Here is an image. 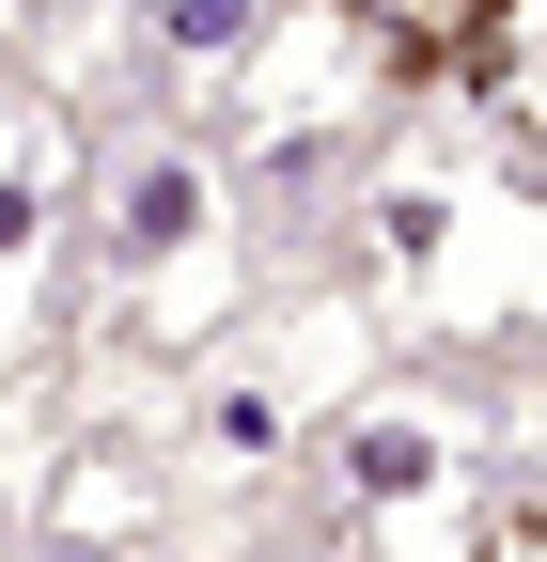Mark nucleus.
I'll list each match as a JSON object with an SVG mask.
<instances>
[{"label": "nucleus", "mask_w": 547, "mask_h": 562, "mask_svg": "<svg viewBox=\"0 0 547 562\" xmlns=\"http://www.w3.org/2000/svg\"><path fill=\"white\" fill-rule=\"evenodd\" d=\"M328 469V531L345 562H469L485 547V453H469V422L438 391H376L313 438Z\"/></svg>", "instance_id": "obj_1"}, {"label": "nucleus", "mask_w": 547, "mask_h": 562, "mask_svg": "<svg viewBox=\"0 0 547 562\" xmlns=\"http://www.w3.org/2000/svg\"><path fill=\"white\" fill-rule=\"evenodd\" d=\"M235 297V203L188 140H125L110 157V203H94V313L142 328V344H188L203 313Z\"/></svg>", "instance_id": "obj_2"}, {"label": "nucleus", "mask_w": 547, "mask_h": 562, "mask_svg": "<svg viewBox=\"0 0 547 562\" xmlns=\"http://www.w3.org/2000/svg\"><path fill=\"white\" fill-rule=\"evenodd\" d=\"M47 266H63V140L32 94H0V360L47 328Z\"/></svg>", "instance_id": "obj_3"}, {"label": "nucleus", "mask_w": 547, "mask_h": 562, "mask_svg": "<svg viewBox=\"0 0 547 562\" xmlns=\"http://www.w3.org/2000/svg\"><path fill=\"white\" fill-rule=\"evenodd\" d=\"M469 94H485V125L501 140H532V79H547V32H532V0H485V32H469V63H454Z\"/></svg>", "instance_id": "obj_4"}, {"label": "nucleus", "mask_w": 547, "mask_h": 562, "mask_svg": "<svg viewBox=\"0 0 547 562\" xmlns=\"http://www.w3.org/2000/svg\"><path fill=\"white\" fill-rule=\"evenodd\" d=\"M345 16L376 32V63H391V79H454V63H469V32H485V0H345Z\"/></svg>", "instance_id": "obj_5"}, {"label": "nucleus", "mask_w": 547, "mask_h": 562, "mask_svg": "<svg viewBox=\"0 0 547 562\" xmlns=\"http://www.w3.org/2000/svg\"><path fill=\"white\" fill-rule=\"evenodd\" d=\"M250 32H266V0H157V47L188 63V79H235Z\"/></svg>", "instance_id": "obj_6"}, {"label": "nucleus", "mask_w": 547, "mask_h": 562, "mask_svg": "<svg viewBox=\"0 0 547 562\" xmlns=\"http://www.w3.org/2000/svg\"><path fill=\"white\" fill-rule=\"evenodd\" d=\"M203 438H220V453L250 469V453H282V406H266V391L235 375V391H203Z\"/></svg>", "instance_id": "obj_7"}]
</instances>
